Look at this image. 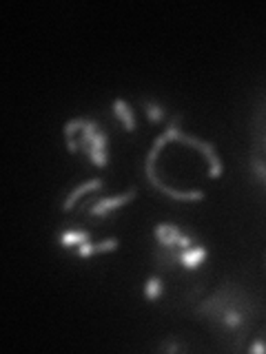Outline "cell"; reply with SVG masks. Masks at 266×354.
<instances>
[{
    "label": "cell",
    "mask_w": 266,
    "mask_h": 354,
    "mask_svg": "<svg viewBox=\"0 0 266 354\" xmlns=\"http://www.w3.org/2000/svg\"><path fill=\"white\" fill-rule=\"evenodd\" d=\"M140 109L144 111V115L151 124H162L166 120V106L153 97H140Z\"/></svg>",
    "instance_id": "obj_12"
},
{
    "label": "cell",
    "mask_w": 266,
    "mask_h": 354,
    "mask_svg": "<svg viewBox=\"0 0 266 354\" xmlns=\"http://www.w3.org/2000/svg\"><path fill=\"white\" fill-rule=\"evenodd\" d=\"M153 266L160 274H171L180 268L182 252L186 248L200 243L195 230L182 228L180 224H171V221H162V224L153 226Z\"/></svg>",
    "instance_id": "obj_3"
},
{
    "label": "cell",
    "mask_w": 266,
    "mask_h": 354,
    "mask_svg": "<svg viewBox=\"0 0 266 354\" xmlns=\"http://www.w3.org/2000/svg\"><path fill=\"white\" fill-rule=\"evenodd\" d=\"M264 274H266V254H264Z\"/></svg>",
    "instance_id": "obj_16"
},
{
    "label": "cell",
    "mask_w": 266,
    "mask_h": 354,
    "mask_svg": "<svg viewBox=\"0 0 266 354\" xmlns=\"http://www.w3.org/2000/svg\"><path fill=\"white\" fill-rule=\"evenodd\" d=\"M105 186L107 184H105L103 177H91V180H87L80 186H76L73 191L69 195H64V199H62V213H73V208L80 204L85 197L105 191Z\"/></svg>",
    "instance_id": "obj_7"
},
{
    "label": "cell",
    "mask_w": 266,
    "mask_h": 354,
    "mask_svg": "<svg viewBox=\"0 0 266 354\" xmlns=\"http://www.w3.org/2000/svg\"><path fill=\"white\" fill-rule=\"evenodd\" d=\"M64 147L71 155H85L96 169H107L109 155V133L100 127L96 118H73L64 124Z\"/></svg>",
    "instance_id": "obj_2"
},
{
    "label": "cell",
    "mask_w": 266,
    "mask_h": 354,
    "mask_svg": "<svg viewBox=\"0 0 266 354\" xmlns=\"http://www.w3.org/2000/svg\"><path fill=\"white\" fill-rule=\"evenodd\" d=\"M91 241V230L87 226H80V228H64L60 230L58 235V243L62 248H78L82 246V243Z\"/></svg>",
    "instance_id": "obj_11"
},
{
    "label": "cell",
    "mask_w": 266,
    "mask_h": 354,
    "mask_svg": "<svg viewBox=\"0 0 266 354\" xmlns=\"http://www.w3.org/2000/svg\"><path fill=\"white\" fill-rule=\"evenodd\" d=\"M120 246V239L118 237H111V239H103V241H87L82 243V246H78L73 248V252L78 254V257H82V259H89V257H96V254H105V252H114L118 250Z\"/></svg>",
    "instance_id": "obj_9"
},
{
    "label": "cell",
    "mask_w": 266,
    "mask_h": 354,
    "mask_svg": "<svg viewBox=\"0 0 266 354\" xmlns=\"http://www.w3.org/2000/svg\"><path fill=\"white\" fill-rule=\"evenodd\" d=\"M162 295H164V279L160 272H155L144 281V299L149 304H155L158 299H162Z\"/></svg>",
    "instance_id": "obj_13"
},
{
    "label": "cell",
    "mask_w": 266,
    "mask_h": 354,
    "mask_svg": "<svg viewBox=\"0 0 266 354\" xmlns=\"http://www.w3.org/2000/svg\"><path fill=\"white\" fill-rule=\"evenodd\" d=\"M111 111H114V118L118 120V124L125 129V133H133L138 129V122H136V113H133L131 104L127 100L116 97L114 104H111Z\"/></svg>",
    "instance_id": "obj_8"
},
{
    "label": "cell",
    "mask_w": 266,
    "mask_h": 354,
    "mask_svg": "<svg viewBox=\"0 0 266 354\" xmlns=\"http://www.w3.org/2000/svg\"><path fill=\"white\" fill-rule=\"evenodd\" d=\"M249 136H251V153L266 160V93L253 106Z\"/></svg>",
    "instance_id": "obj_6"
},
{
    "label": "cell",
    "mask_w": 266,
    "mask_h": 354,
    "mask_svg": "<svg viewBox=\"0 0 266 354\" xmlns=\"http://www.w3.org/2000/svg\"><path fill=\"white\" fill-rule=\"evenodd\" d=\"M249 171L253 175V180L258 182L264 188V191H266V160L260 158V155L251 153L249 155Z\"/></svg>",
    "instance_id": "obj_14"
},
{
    "label": "cell",
    "mask_w": 266,
    "mask_h": 354,
    "mask_svg": "<svg viewBox=\"0 0 266 354\" xmlns=\"http://www.w3.org/2000/svg\"><path fill=\"white\" fill-rule=\"evenodd\" d=\"M180 120H182V115H173L169 124H166V129H164L166 140H169V142H177V144H186V147H191V149L202 153L206 164H209V177H211V180H220L222 173H224V164H222V160H220V153L215 149V144L184 133L180 129Z\"/></svg>",
    "instance_id": "obj_5"
},
{
    "label": "cell",
    "mask_w": 266,
    "mask_h": 354,
    "mask_svg": "<svg viewBox=\"0 0 266 354\" xmlns=\"http://www.w3.org/2000/svg\"><path fill=\"white\" fill-rule=\"evenodd\" d=\"M155 350L175 354V352H188V346H186V343H182L180 339H175V337H166L164 341L158 343V348H155Z\"/></svg>",
    "instance_id": "obj_15"
},
{
    "label": "cell",
    "mask_w": 266,
    "mask_h": 354,
    "mask_svg": "<svg viewBox=\"0 0 266 354\" xmlns=\"http://www.w3.org/2000/svg\"><path fill=\"white\" fill-rule=\"evenodd\" d=\"M138 197V188L131 186L127 188L125 193H118V195H103V193H94L85 197L80 204H78V217L85 224L94 226V224H103L109 217H114L122 206L131 204L133 199Z\"/></svg>",
    "instance_id": "obj_4"
},
{
    "label": "cell",
    "mask_w": 266,
    "mask_h": 354,
    "mask_svg": "<svg viewBox=\"0 0 266 354\" xmlns=\"http://www.w3.org/2000/svg\"><path fill=\"white\" fill-rule=\"evenodd\" d=\"M209 257V250L204 243H195V246L186 248L182 252V259H180V268L186 272H195L200 266H202Z\"/></svg>",
    "instance_id": "obj_10"
},
{
    "label": "cell",
    "mask_w": 266,
    "mask_h": 354,
    "mask_svg": "<svg viewBox=\"0 0 266 354\" xmlns=\"http://www.w3.org/2000/svg\"><path fill=\"white\" fill-rule=\"evenodd\" d=\"M258 315L260 306L255 297L233 279H224L209 297L197 299L193 306V317L220 343V348L229 352L247 350Z\"/></svg>",
    "instance_id": "obj_1"
}]
</instances>
